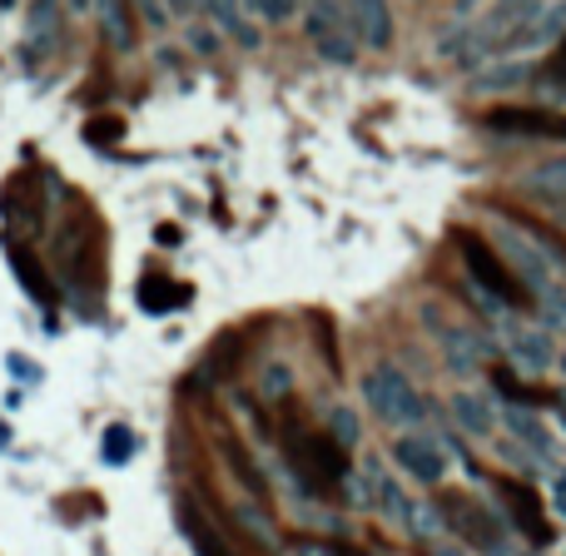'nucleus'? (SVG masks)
Returning <instances> with one entry per match:
<instances>
[{
    "label": "nucleus",
    "instance_id": "obj_1",
    "mask_svg": "<svg viewBox=\"0 0 566 556\" xmlns=\"http://www.w3.org/2000/svg\"><path fill=\"white\" fill-rule=\"evenodd\" d=\"M283 458H289L298 487L318 492V497L338 492L343 482H348V472H353L348 452H343L328 432H313V428H303V422H283Z\"/></svg>",
    "mask_w": 566,
    "mask_h": 556
},
{
    "label": "nucleus",
    "instance_id": "obj_2",
    "mask_svg": "<svg viewBox=\"0 0 566 556\" xmlns=\"http://www.w3.org/2000/svg\"><path fill=\"white\" fill-rule=\"evenodd\" d=\"M363 402L373 408V418L382 422V428H418L422 418H428V402H422V392L408 382V373L392 368V363H373L368 373H363Z\"/></svg>",
    "mask_w": 566,
    "mask_h": 556
},
{
    "label": "nucleus",
    "instance_id": "obj_3",
    "mask_svg": "<svg viewBox=\"0 0 566 556\" xmlns=\"http://www.w3.org/2000/svg\"><path fill=\"white\" fill-rule=\"evenodd\" d=\"M458 254H462V264H468L472 283H478V289L488 293L492 303H502V308H527V303H532V289L517 274H512V264L482 234H472V229H458Z\"/></svg>",
    "mask_w": 566,
    "mask_h": 556
},
{
    "label": "nucleus",
    "instance_id": "obj_4",
    "mask_svg": "<svg viewBox=\"0 0 566 556\" xmlns=\"http://www.w3.org/2000/svg\"><path fill=\"white\" fill-rule=\"evenodd\" d=\"M55 274L70 289H95L99 279V224L90 214H70L55 229Z\"/></svg>",
    "mask_w": 566,
    "mask_h": 556
},
{
    "label": "nucleus",
    "instance_id": "obj_5",
    "mask_svg": "<svg viewBox=\"0 0 566 556\" xmlns=\"http://www.w3.org/2000/svg\"><path fill=\"white\" fill-rule=\"evenodd\" d=\"M438 512H442V527H448L452 537H462L468 547H478L488 556H507V537H502L497 512L482 507L472 492H442Z\"/></svg>",
    "mask_w": 566,
    "mask_h": 556
},
{
    "label": "nucleus",
    "instance_id": "obj_6",
    "mask_svg": "<svg viewBox=\"0 0 566 556\" xmlns=\"http://www.w3.org/2000/svg\"><path fill=\"white\" fill-rule=\"evenodd\" d=\"M492 487H497V497H502V507H507L512 527H517L527 542L547 547V542H552V522H547V512H542L537 492H532L527 482H517V478H492Z\"/></svg>",
    "mask_w": 566,
    "mask_h": 556
},
{
    "label": "nucleus",
    "instance_id": "obj_7",
    "mask_svg": "<svg viewBox=\"0 0 566 556\" xmlns=\"http://www.w3.org/2000/svg\"><path fill=\"white\" fill-rule=\"evenodd\" d=\"M0 219L10 234H40L45 229V199H40L35 175H15L0 195Z\"/></svg>",
    "mask_w": 566,
    "mask_h": 556
},
{
    "label": "nucleus",
    "instance_id": "obj_8",
    "mask_svg": "<svg viewBox=\"0 0 566 556\" xmlns=\"http://www.w3.org/2000/svg\"><path fill=\"white\" fill-rule=\"evenodd\" d=\"M392 462H398L412 482H422V487H438V482L448 478V458H442V448L428 432H402V438L392 442Z\"/></svg>",
    "mask_w": 566,
    "mask_h": 556
},
{
    "label": "nucleus",
    "instance_id": "obj_9",
    "mask_svg": "<svg viewBox=\"0 0 566 556\" xmlns=\"http://www.w3.org/2000/svg\"><path fill=\"white\" fill-rule=\"evenodd\" d=\"M488 129H497V135H527V139H566V115H547V109H492Z\"/></svg>",
    "mask_w": 566,
    "mask_h": 556
},
{
    "label": "nucleus",
    "instance_id": "obj_10",
    "mask_svg": "<svg viewBox=\"0 0 566 556\" xmlns=\"http://www.w3.org/2000/svg\"><path fill=\"white\" fill-rule=\"evenodd\" d=\"M428 328H438V338H442V353H448V368L452 373H478L482 363H488V343L478 338L472 328H458V323H438V313L428 308Z\"/></svg>",
    "mask_w": 566,
    "mask_h": 556
},
{
    "label": "nucleus",
    "instance_id": "obj_11",
    "mask_svg": "<svg viewBox=\"0 0 566 556\" xmlns=\"http://www.w3.org/2000/svg\"><path fill=\"white\" fill-rule=\"evenodd\" d=\"M348 30L358 45L388 50L392 45V10L388 0H348Z\"/></svg>",
    "mask_w": 566,
    "mask_h": 556
},
{
    "label": "nucleus",
    "instance_id": "obj_12",
    "mask_svg": "<svg viewBox=\"0 0 566 556\" xmlns=\"http://www.w3.org/2000/svg\"><path fill=\"white\" fill-rule=\"evenodd\" d=\"M552 40H566V0H557V6H547V10H537V15L527 20V25H517L507 40H502L497 50H542V45H552Z\"/></svg>",
    "mask_w": 566,
    "mask_h": 556
},
{
    "label": "nucleus",
    "instance_id": "obj_13",
    "mask_svg": "<svg viewBox=\"0 0 566 556\" xmlns=\"http://www.w3.org/2000/svg\"><path fill=\"white\" fill-rule=\"evenodd\" d=\"M303 30H308L313 50H318L323 60H333V65H353V60H358V40H353L348 25H333V20H323L308 10V15H303Z\"/></svg>",
    "mask_w": 566,
    "mask_h": 556
},
{
    "label": "nucleus",
    "instance_id": "obj_14",
    "mask_svg": "<svg viewBox=\"0 0 566 556\" xmlns=\"http://www.w3.org/2000/svg\"><path fill=\"white\" fill-rule=\"evenodd\" d=\"M65 40V0H35L30 6V45L45 55V50H60Z\"/></svg>",
    "mask_w": 566,
    "mask_h": 556
},
{
    "label": "nucleus",
    "instance_id": "obj_15",
    "mask_svg": "<svg viewBox=\"0 0 566 556\" xmlns=\"http://www.w3.org/2000/svg\"><path fill=\"white\" fill-rule=\"evenodd\" d=\"M6 259H10V269H15V279H20V289L30 293V298L40 303V308H55V283H50V274L35 264V259L25 254L20 244H6Z\"/></svg>",
    "mask_w": 566,
    "mask_h": 556
},
{
    "label": "nucleus",
    "instance_id": "obj_16",
    "mask_svg": "<svg viewBox=\"0 0 566 556\" xmlns=\"http://www.w3.org/2000/svg\"><path fill=\"white\" fill-rule=\"evenodd\" d=\"M205 10L214 15V25L224 30V35H234L244 50H259L264 35H259V25L244 15V0H205Z\"/></svg>",
    "mask_w": 566,
    "mask_h": 556
},
{
    "label": "nucleus",
    "instance_id": "obj_17",
    "mask_svg": "<svg viewBox=\"0 0 566 556\" xmlns=\"http://www.w3.org/2000/svg\"><path fill=\"white\" fill-rule=\"evenodd\" d=\"M229 517H234V527L244 532L254 547H264V552H279V547H283L274 517L264 512V502H234V512H229Z\"/></svg>",
    "mask_w": 566,
    "mask_h": 556
},
{
    "label": "nucleus",
    "instance_id": "obj_18",
    "mask_svg": "<svg viewBox=\"0 0 566 556\" xmlns=\"http://www.w3.org/2000/svg\"><path fill=\"white\" fill-rule=\"evenodd\" d=\"M219 452H224L229 472L244 482L249 502H269V482H264V472H259V462L244 452V442H239V438H219Z\"/></svg>",
    "mask_w": 566,
    "mask_h": 556
},
{
    "label": "nucleus",
    "instance_id": "obj_19",
    "mask_svg": "<svg viewBox=\"0 0 566 556\" xmlns=\"http://www.w3.org/2000/svg\"><path fill=\"white\" fill-rule=\"evenodd\" d=\"M99 10V30H105V40L119 50V55H129L135 50V15H129V0H95Z\"/></svg>",
    "mask_w": 566,
    "mask_h": 556
},
{
    "label": "nucleus",
    "instance_id": "obj_20",
    "mask_svg": "<svg viewBox=\"0 0 566 556\" xmlns=\"http://www.w3.org/2000/svg\"><path fill=\"white\" fill-rule=\"evenodd\" d=\"M452 418H458V428L472 432V438H492V428H497L492 402L482 398V392H452Z\"/></svg>",
    "mask_w": 566,
    "mask_h": 556
},
{
    "label": "nucleus",
    "instance_id": "obj_21",
    "mask_svg": "<svg viewBox=\"0 0 566 556\" xmlns=\"http://www.w3.org/2000/svg\"><path fill=\"white\" fill-rule=\"evenodd\" d=\"M135 298H139V308H145V313H175V308H185V303H189V289H185V283H169L165 274H155V279L139 283Z\"/></svg>",
    "mask_w": 566,
    "mask_h": 556
},
{
    "label": "nucleus",
    "instance_id": "obj_22",
    "mask_svg": "<svg viewBox=\"0 0 566 556\" xmlns=\"http://www.w3.org/2000/svg\"><path fill=\"white\" fill-rule=\"evenodd\" d=\"M179 527H185L189 547H195L199 556H234V547H229V542H224V537H219V532H214V527H209V522H205V517H199V512H195V507H189V502H185V507H179Z\"/></svg>",
    "mask_w": 566,
    "mask_h": 556
},
{
    "label": "nucleus",
    "instance_id": "obj_23",
    "mask_svg": "<svg viewBox=\"0 0 566 556\" xmlns=\"http://www.w3.org/2000/svg\"><path fill=\"white\" fill-rule=\"evenodd\" d=\"M512 358L522 363V368H532V373H542V368H552V343H547V333H512Z\"/></svg>",
    "mask_w": 566,
    "mask_h": 556
},
{
    "label": "nucleus",
    "instance_id": "obj_24",
    "mask_svg": "<svg viewBox=\"0 0 566 556\" xmlns=\"http://www.w3.org/2000/svg\"><path fill=\"white\" fill-rule=\"evenodd\" d=\"M527 189H537V195H547V199H562L566 195V155H557V159H547V165L532 169Z\"/></svg>",
    "mask_w": 566,
    "mask_h": 556
},
{
    "label": "nucleus",
    "instance_id": "obj_25",
    "mask_svg": "<svg viewBox=\"0 0 566 556\" xmlns=\"http://www.w3.org/2000/svg\"><path fill=\"white\" fill-rule=\"evenodd\" d=\"M507 428L517 432V438L527 442V448H537V458H552V438H547V428H542V422L532 418V412L512 408V412H507Z\"/></svg>",
    "mask_w": 566,
    "mask_h": 556
},
{
    "label": "nucleus",
    "instance_id": "obj_26",
    "mask_svg": "<svg viewBox=\"0 0 566 556\" xmlns=\"http://www.w3.org/2000/svg\"><path fill=\"white\" fill-rule=\"evenodd\" d=\"M328 438L338 442L343 452H353V448H358V438H363V428H358V412H353V408H333V412H328Z\"/></svg>",
    "mask_w": 566,
    "mask_h": 556
},
{
    "label": "nucleus",
    "instance_id": "obj_27",
    "mask_svg": "<svg viewBox=\"0 0 566 556\" xmlns=\"http://www.w3.org/2000/svg\"><path fill=\"white\" fill-rule=\"evenodd\" d=\"M522 80H527V65L507 60V65H492L488 75H478V90H517Z\"/></svg>",
    "mask_w": 566,
    "mask_h": 556
},
{
    "label": "nucleus",
    "instance_id": "obj_28",
    "mask_svg": "<svg viewBox=\"0 0 566 556\" xmlns=\"http://www.w3.org/2000/svg\"><path fill=\"white\" fill-rule=\"evenodd\" d=\"M99 452H105L109 468H125V462L135 458V432H129V428H109L105 432V448H99Z\"/></svg>",
    "mask_w": 566,
    "mask_h": 556
},
{
    "label": "nucleus",
    "instance_id": "obj_29",
    "mask_svg": "<svg viewBox=\"0 0 566 556\" xmlns=\"http://www.w3.org/2000/svg\"><path fill=\"white\" fill-rule=\"evenodd\" d=\"M259 388H264V398L274 402V398H289L293 392V373H289V363H269L264 368V382H259Z\"/></svg>",
    "mask_w": 566,
    "mask_h": 556
},
{
    "label": "nucleus",
    "instance_id": "obj_30",
    "mask_svg": "<svg viewBox=\"0 0 566 556\" xmlns=\"http://www.w3.org/2000/svg\"><path fill=\"white\" fill-rule=\"evenodd\" d=\"M119 135H125V119H115V115L90 119V125H85V139H90V145H109V139H119Z\"/></svg>",
    "mask_w": 566,
    "mask_h": 556
},
{
    "label": "nucleus",
    "instance_id": "obj_31",
    "mask_svg": "<svg viewBox=\"0 0 566 556\" xmlns=\"http://www.w3.org/2000/svg\"><path fill=\"white\" fill-rule=\"evenodd\" d=\"M129 6H135L139 15H145V25H155V35H165V30H169V20H175V15H169V6H165V0H129Z\"/></svg>",
    "mask_w": 566,
    "mask_h": 556
},
{
    "label": "nucleus",
    "instance_id": "obj_32",
    "mask_svg": "<svg viewBox=\"0 0 566 556\" xmlns=\"http://www.w3.org/2000/svg\"><path fill=\"white\" fill-rule=\"evenodd\" d=\"M244 6L254 10V15H264V20H274V25H279V20H289L293 10L303 6V0H244Z\"/></svg>",
    "mask_w": 566,
    "mask_h": 556
},
{
    "label": "nucleus",
    "instance_id": "obj_33",
    "mask_svg": "<svg viewBox=\"0 0 566 556\" xmlns=\"http://www.w3.org/2000/svg\"><path fill=\"white\" fill-rule=\"evenodd\" d=\"M293 556H343V542H318V537H298L289 547Z\"/></svg>",
    "mask_w": 566,
    "mask_h": 556
},
{
    "label": "nucleus",
    "instance_id": "obj_34",
    "mask_svg": "<svg viewBox=\"0 0 566 556\" xmlns=\"http://www.w3.org/2000/svg\"><path fill=\"white\" fill-rule=\"evenodd\" d=\"M189 50H199V55H214V50H219V40H214V30H209V25H189Z\"/></svg>",
    "mask_w": 566,
    "mask_h": 556
},
{
    "label": "nucleus",
    "instance_id": "obj_35",
    "mask_svg": "<svg viewBox=\"0 0 566 556\" xmlns=\"http://www.w3.org/2000/svg\"><path fill=\"white\" fill-rule=\"evenodd\" d=\"M547 80L566 95V40H562L557 50H552V60H547Z\"/></svg>",
    "mask_w": 566,
    "mask_h": 556
},
{
    "label": "nucleus",
    "instance_id": "obj_36",
    "mask_svg": "<svg viewBox=\"0 0 566 556\" xmlns=\"http://www.w3.org/2000/svg\"><path fill=\"white\" fill-rule=\"evenodd\" d=\"M422 556H462V552L452 547V542H428V547H422Z\"/></svg>",
    "mask_w": 566,
    "mask_h": 556
},
{
    "label": "nucleus",
    "instance_id": "obj_37",
    "mask_svg": "<svg viewBox=\"0 0 566 556\" xmlns=\"http://www.w3.org/2000/svg\"><path fill=\"white\" fill-rule=\"evenodd\" d=\"M10 368H15V373H20V378H25V382H40V368H30L25 358H10Z\"/></svg>",
    "mask_w": 566,
    "mask_h": 556
},
{
    "label": "nucleus",
    "instance_id": "obj_38",
    "mask_svg": "<svg viewBox=\"0 0 566 556\" xmlns=\"http://www.w3.org/2000/svg\"><path fill=\"white\" fill-rule=\"evenodd\" d=\"M155 234H159V244H165V249H175V244H179V229H175V224H159Z\"/></svg>",
    "mask_w": 566,
    "mask_h": 556
},
{
    "label": "nucleus",
    "instance_id": "obj_39",
    "mask_svg": "<svg viewBox=\"0 0 566 556\" xmlns=\"http://www.w3.org/2000/svg\"><path fill=\"white\" fill-rule=\"evenodd\" d=\"M169 15H179V10H205V0H165Z\"/></svg>",
    "mask_w": 566,
    "mask_h": 556
},
{
    "label": "nucleus",
    "instance_id": "obj_40",
    "mask_svg": "<svg viewBox=\"0 0 566 556\" xmlns=\"http://www.w3.org/2000/svg\"><path fill=\"white\" fill-rule=\"evenodd\" d=\"M343 556H388V552H378V547H348V542H343Z\"/></svg>",
    "mask_w": 566,
    "mask_h": 556
},
{
    "label": "nucleus",
    "instance_id": "obj_41",
    "mask_svg": "<svg viewBox=\"0 0 566 556\" xmlns=\"http://www.w3.org/2000/svg\"><path fill=\"white\" fill-rule=\"evenodd\" d=\"M0 448H10V422H0Z\"/></svg>",
    "mask_w": 566,
    "mask_h": 556
},
{
    "label": "nucleus",
    "instance_id": "obj_42",
    "mask_svg": "<svg viewBox=\"0 0 566 556\" xmlns=\"http://www.w3.org/2000/svg\"><path fill=\"white\" fill-rule=\"evenodd\" d=\"M65 6H70V10H90V6H95V0H65Z\"/></svg>",
    "mask_w": 566,
    "mask_h": 556
},
{
    "label": "nucleus",
    "instance_id": "obj_43",
    "mask_svg": "<svg viewBox=\"0 0 566 556\" xmlns=\"http://www.w3.org/2000/svg\"><path fill=\"white\" fill-rule=\"evenodd\" d=\"M472 6H478V0H458V10H472Z\"/></svg>",
    "mask_w": 566,
    "mask_h": 556
},
{
    "label": "nucleus",
    "instance_id": "obj_44",
    "mask_svg": "<svg viewBox=\"0 0 566 556\" xmlns=\"http://www.w3.org/2000/svg\"><path fill=\"white\" fill-rule=\"evenodd\" d=\"M10 6H15V0H0V10H10Z\"/></svg>",
    "mask_w": 566,
    "mask_h": 556
}]
</instances>
